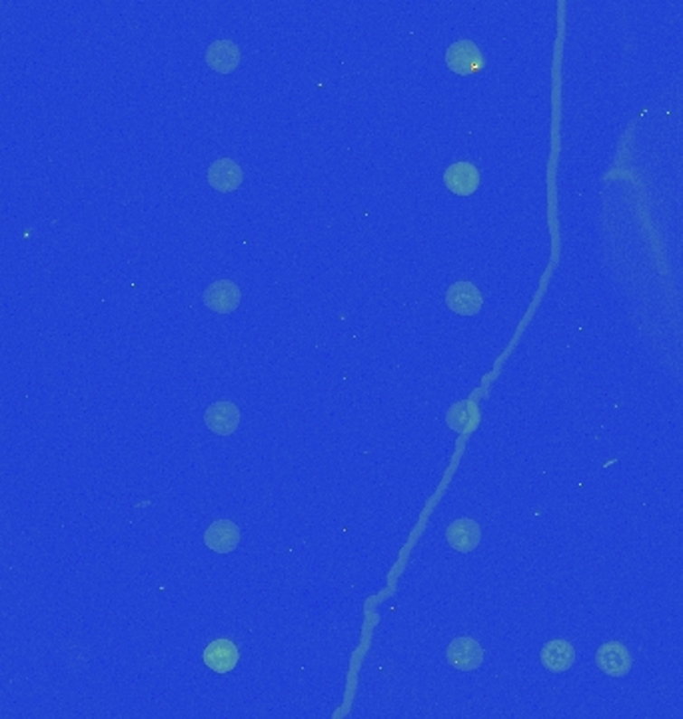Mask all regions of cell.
Masks as SVG:
<instances>
[{"instance_id":"6da1fadb","label":"cell","mask_w":683,"mask_h":719,"mask_svg":"<svg viewBox=\"0 0 683 719\" xmlns=\"http://www.w3.org/2000/svg\"><path fill=\"white\" fill-rule=\"evenodd\" d=\"M446 64L460 76L478 74L484 69V54L471 41H458L446 51Z\"/></svg>"},{"instance_id":"7a4b0ae2","label":"cell","mask_w":683,"mask_h":719,"mask_svg":"<svg viewBox=\"0 0 683 719\" xmlns=\"http://www.w3.org/2000/svg\"><path fill=\"white\" fill-rule=\"evenodd\" d=\"M595 664H598V669H602L605 676L623 677L630 674L633 659H631L630 649L625 648L621 641H608V644L598 648V654H595Z\"/></svg>"},{"instance_id":"3957f363","label":"cell","mask_w":683,"mask_h":719,"mask_svg":"<svg viewBox=\"0 0 683 719\" xmlns=\"http://www.w3.org/2000/svg\"><path fill=\"white\" fill-rule=\"evenodd\" d=\"M446 304L448 308L460 314V316H474L484 306V296L478 290L476 284H471L468 280H461L451 284L446 292Z\"/></svg>"},{"instance_id":"277c9868","label":"cell","mask_w":683,"mask_h":719,"mask_svg":"<svg viewBox=\"0 0 683 719\" xmlns=\"http://www.w3.org/2000/svg\"><path fill=\"white\" fill-rule=\"evenodd\" d=\"M202 300H204L208 310L216 314H230L240 306L242 292L232 280H216L206 288L204 294H202Z\"/></svg>"},{"instance_id":"5b68a950","label":"cell","mask_w":683,"mask_h":719,"mask_svg":"<svg viewBox=\"0 0 683 719\" xmlns=\"http://www.w3.org/2000/svg\"><path fill=\"white\" fill-rule=\"evenodd\" d=\"M448 664L460 671H474L484 664V649L474 638H456L446 651Z\"/></svg>"},{"instance_id":"8992f818","label":"cell","mask_w":683,"mask_h":719,"mask_svg":"<svg viewBox=\"0 0 683 719\" xmlns=\"http://www.w3.org/2000/svg\"><path fill=\"white\" fill-rule=\"evenodd\" d=\"M202 659H204L206 667L213 669L214 674H230V671L238 666L240 651L232 639L220 638L210 641V644L204 648Z\"/></svg>"},{"instance_id":"52a82bcc","label":"cell","mask_w":683,"mask_h":719,"mask_svg":"<svg viewBox=\"0 0 683 719\" xmlns=\"http://www.w3.org/2000/svg\"><path fill=\"white\" fill-rule=\"evenodd\" d=\"M444 184L456 196H471L479 188V170L471 162H454L444 172Z\"/></svg>"},{"instance_id":"ba28073f","label":"cell","mask_w":683,"mask_h":719,"mask_svg":"<svg viewBox=\"0 0 683 719\" xmlns=\"http://www.w3.org/2000/svg\"><path fill=\"white\" fill-rule=\"evenodd\" d=\"M244 180V170L232 158H218L208 168V184L214 190L230 194L240 188Z\"/></svg>"},{"instance_id":"9c48e42d","label":"cell","mask_w":683,"mask_h":719,"mask_svg":"<svg viewBox=\"0 0 683 719\" xmlns=\"http://www.w3.org/2000/svg\"><path fill=\"white\" fill-rule=\"evenodd\" d=\"M446 540L450 548H454L460 553H470L482 542V527L478 525L476 520L461 517V520H456L448 525Z\"/></svg>"},{"instance_id":"30bf717a","label":"cell","mask_w":683,"mask_h":719,"mask_svg":"<svg viewBox=\"0 0 683 719\" xmlns=\"http://www.w3.org/2000/svg\"><path fill=\"white\" fill-rule=\"evenodd\" d=\"M204 424L218 436H232L240 426V410L232 402H214L204 412Z\"/></svg>"},{"instance_id":"8fae6325","label":"cell","mask_w":683,"mask_h":719,"mask_svg":"<svg viewBox=\"0 0 683 719\" xmlns=\"http://www.w3.org/2000/svg\"><path fill=\"white\" fill-rule=\"evenodd\" d=\"M240 535V527L232 520H216L204 532V544L216 553H230L238 548Z\"/></svg>"},{"instance_id":"7c38bea8","label":"cell","mask_w":683,"mask_h":719,"mask_svg":"<svg viewBox=\"0 0 683 719\" xmlns=\"http://www.w3.org/2000/svg\"><path fill=\"white\" fill-rule=\"evenodd\" d=\"M206 64L218 74H230L238 69L240 59H242V54H240V48L232 43V41H214L206 48Z\"/></svg>"},{"instance_id":"4fadbf2b","label":"cell","mask_w":683,"mask_h":719,"mask_svg":"<svg viewBox=\"0 0 683 719\" xmlns=\"http://www.w3.org/2000/svg\"><path fill=\"white\" fill-rule=\"evenodd\" d=\"M542 664L552 674H564L575 661V649L567 639H552L542 648Z\"/></svg>"}]
</instances>
